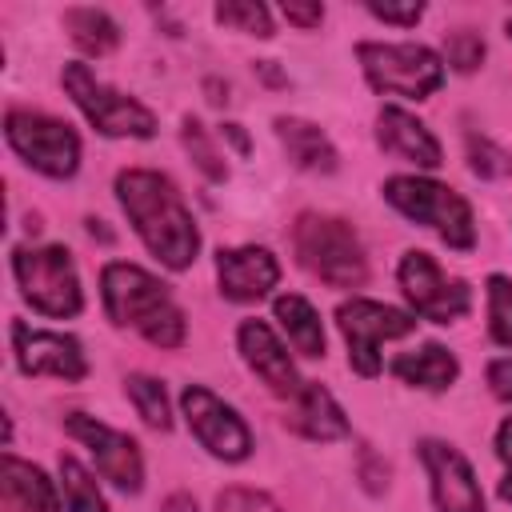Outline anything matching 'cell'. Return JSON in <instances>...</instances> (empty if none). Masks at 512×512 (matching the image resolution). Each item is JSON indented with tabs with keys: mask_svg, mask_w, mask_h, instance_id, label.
I'll use <instances>...</instances> for the list:
<instances>
[{
	"mask_svg": "<svg viewBox=\"0 0 512 512\" xmlns=\"http://www.w3.org/2000/svg\"><path fill=\"white\" fill-rule=\"evenodd\" d=\"M116 196L136 228V236L148 244V252L168 264L172 272L188 268L200 252V232L192 212L184 208L176 184L164 172L152 168H124L116 176Z\"/></svg>",
	"mask_w": 512,
	"mask_h": 512,
	"instance_id": "1",
	"label": "cell"
},
{
	"mask_svg": "<svg viewBox=\"0 0 512 512\" xmlns=\"http://www.w3.org/2000/svg\"><path fill=\"white\" fill-rule=\"evenodd\" d=\"M100 296L112 324L140 332L156 348H180L184 344V312L172 304L168 284H160L152 272L112 260L100 272Z\"/></svg>",
	"mask_w": 512,
	"mask_h": 512,
	"instance_id": "2",
	"label": "cell"
},
{
	"mask_svg": "<svg viewBox=\"0 0 512 512\" xmlns=\"http://www.w3.org/2000/svg\"><path fill=\"white\" fill-rule=\"evenodd\" d=\"M292 252L328 288H360L368 280V256L348 220L324 212H300L292 224Z\"/></svg>",
	"mask_w": 512,
	"mask_h": 512,
	"instance_id": "3",
	"label": "cell"
},
{
	"mask_svg": "<svg viewBox=\"0 0 512 512\" xmlns=\"http://www.w3.org/2000/svg\"><path fill=\"white\" fill-rule=\"evenodd\" d=\"M384 200L392 208H400L408 220L416 224H428L448 248L456 252H468L476 244V224H472V208L468 200L448 188V184H436L428 176H388L384 180Z\"/></svg>",
	"mask_w": 512,
	"mask_h": 512,
	"instance_id": "4",
	"label": "cell"
},
{
	"mask_svg": "<svg viewBox=\"0 0 512 512\" xmlns=\"http://www.w3.org/2000/svg\"><path fill=\"white\" fill-rule=\"evenodd\" d=\"M356 60L368 76V84L384 96H408L428 100L444 84V64L428 44H380L364 40L356 44Z\"/></svg>",
	"mask_w": 512,
	"mask_h": 512,
	"instance_id": "5",
	"label": "cell"
},
{
	"mask_svg": "<svg viewBox=\"0 0 512 512\" xmlns=\"http://www.w3.org/2000/svg\"><path fill=\"white\" fill-rule=\"evenodd\" d=\"M12 272H16V284H20L24 300L36 312L64 320V316H76L84 308L76 264H72V252L68 248H60V244H48V248H16L12 252Z\"/></svg>",
	"mask_w": 512,
	"mask_h": 512,
	"instance_id": "6",
	"label": "cell"
},
{
	"mask_svg": "<svg viewBox=\"0 0 512 512\" xmlns=\"http://www.w3.org/2000/svg\"><path fill=\"white\" fill-rule=\"evenodd\" d=\"M4 136L28 168H36L52 180H64L80 168V136L56 116L12 108L4 116Z\"/></svg>",
	"mask_w": 512,
	"mask_h": 512,
	"instance_id": "7",
	"label": "cell"
},
{
	"mask_svg": "<svg viewBox=\"0 0 512 512\" xmlns=\"http://www.w3.org/2000/svg\"><path fill=\"white\" fill-rule=\"evenodd\" d=\"M60 80H64L68 96L76 100V108L88 116V124L96 132H104V136H136V140H148L156 132V116L140 100H132V96L108 88L104 80H96L88 72V64H64Z\"/></svg>",
	"mask_w": 512,
	"mask_h": 512,
	"instance_id": "8",
	"label": "cell"
},
{
	"mask_svg": "<svg viewBox=\"0 0 512 512\" xmlns=\"http://www.w3.org/2000/svg\"><path fill=\"white\" fill-rule=\"evenodd\" d=\"M396 280H400V292L404 300L412 304L416 316L432 320V324H452L460 316H468L472 308V292L464 280L448 276L428 252L412 248L400 256V268H396Z\"/></svg>",
	"mask_w": 512,
	"mask_h": 512,
	"instance_id": "9",
	"label": "cell"
},
{
	"mask_svg": "<svg viewBox=\"0 0 512 512\" xmlns=\"http://www.w3.org/2000/svg\"><path fill=\"white\" fill-rule=\"evenodd\" d=\"M336 324L348 340V364L356 376L372 380L380 372V344L384 340H400L416 328V320L400 308H388V304H376V300H344L336 308Z\"/></svg>",
	"mask_w": 512,
	"mask_h": 512,
	"instance_id": "10",
	"label": "cell"
},
{
	"mask_svg": "<svg viewBox=\"0 0 512 512\" xmlns=\"http://www.w3.org/2000/svg\"><path fill=\"white\" fill-rule=\"evenodd\" d=\"M180 408L188 416V428L192 436L220 460L236 464V460H248L252 452V432L248 424L236 416V408H228L216 392H208L204 384H188L180 392Z\"/></svg>",
	"mask_w": 512,
	"mask_h": 512,
	"instance_id": "11",
	"label": "cell"
},
{
	"mask_svg": "<svg viewBox=\"0 0 512 512\" xmlns=\"http://www.w3.org/2000/svg\"><path fill=\"white\" fill-rule=\"evenodd\" d=\"M64 432L76 436L92 456H96V468L104 480H112L116 488L124 492H140L144 484V460H140V444L108 424H100L96 416H84V412H72L64 420Z\"/></svg>",
	"mask_w": 512,
	"mask_h": 512,
	"instance_id": "12",
	"label": "cell"
},
{
	"mask_svg": "<svg viewBox=\"0 0 512 512\" xmlns=\"http://www.w3.org/2000/svg\"><path fill=\"white\" fill-rule=\"evenodd\" d=\"M12 348L24 376H56V380L88 376V360L80 344L64 332H44V328H28L24 320H12Z\"/></svg>",
	"mask_w": 512,
	"mask_h": 512,
	"instance_id": "13",
	"label": "cell"
},
{
	"mask_svg": "<svg viewBox=\"0 0 512 512\" xmlns=\"http://www.w3.org/2000/svg\"><path fill=\"white\" fill-rule=\"evenodd\" d=\"M420 460L432 480V504L440 512H484V492L460 448L444 440H420Z\"/></svg>",
	"mask_w": 512,
	"mask_h": 512,
	"instance_id": "14",
	"label": "cell"
},
{
	"mask_svg": "<svg viewBox=\"0 0 512 512\" xmlns=\"http://www.w3.org/2000/svg\"><path fill=\"white\" fill-rule=\"evenodd\" d=\"M216 280H220V296L232 304H252L260 296H268L280 280V264L268 248H220L216 256Z\"/></svg>",
	"mask_w": 512,
	"mask_h": 512,
	"instance_id": "15",
	"label": "cell"
},
{
	"mask_svg": "<svg viewBox=\"0 0 512 512\" xmlns=\"http://www.w3.org/2000/svg\"><path fill=\"white\" fill-rule=\"evenodd\" d=\"M236 340H240L244 364L268 384V392H276V396H284V400H296V396H300L304 380L296 376V368H292L284 344L276 340V332H272L264 320H244L240 332H236Z\"/></svg>",
	"mask_w": 512,
	"mask_h": 512,
	"instance_id": "16",
	"label": "cell"
},
{
	"mask_svg": "<svg viewBox=\"0 0 512 512\" xmlns=\"http://www.w3.org/2000/svg\"><path fill=\"white\" fill-rule=\"evenodd\" d=\"M376 140H380L384 152H392V156H400V160H408V164H416V168H436V164H444L440 140H436L412 112H404V108H396V104L380 108V116H376Z\"/></svg>",
	"mask_w": 512,
	"mask_h": 512,
	"instance_id": "17",
	"label": "cell"
},
{
	"mask_svg": "<svg viewBox=\"0 0 512 512\" xmlns=\"http://www.w3.org/2000/svg\"><path fill=\"white\" fill-rule=\"evenodd\" d=\"M0 500H4V512H64L52 480L36 464L12 452L0 456Z\"/></svg>",
	"mask_w": 512,
	"mask_h": 512,
	"instance_id": "18",
	"label": "cell"
},
{
	"mask_svg": "<svg viewBox=\"0 0 512 512\" xmlns=\"http://www.w3.org/2000/svg\"><path fill=\"white\" fill-rule=\"evenodd\" d=\"M284 424L308 440H340L348 436V416L340 412V404L332 400V392L316 380H304L300 396L292 400V412L284 416Z\"/></svg>",
	"mask_w": 512,
	"mask_h": 512,
	"instance_id": "19",
	"label": "cell"
},
{
	"mask_svg": "<svg viewBox=\"0 0 512 512\" xmlns=\"http://www.w3.org/2000/svg\"><path fill=\"white\" fill-rule=\"evenodd\" d=\"M276 136L300 172H324V176L336 172V148L324 136V128H316L300 116H276Z\"/></svg>",
	"mask_w": 512,
	"mask_h": 512,
	"instance_id": "20",
	"label": "cell"
},
{
	"mask_svg": "<svg viewBox=\"0 0 512 512\" xmlns=\"http://www.w3.org/2000/svg\"><path fill=\"white\" fill-rule=\"evenodd\" d=\"M392 376L404 380V384H412V388L440 392V388H448L460 376V364H456V356L444 344H424L420 352L396 356L392 360Z\"/></svg>",
	"mask_w": 512,
	"mask_h": 512,
	"instance_id": "21",
	"label": "cell"
},
{
	"mask_svg": "<svg viewBox=\"0 0 512 512\" xmlns=\"http://www.w3.org/2000/svg\"><path fill=\"white\" fill-rule=\"evenodd\" d=\"M272 312H276L280 328L288 332V340H292V348H296L300 356H324V324H320L316 308H312L304 296L284 292V296H276Z\"/></svg>",
	"mask_w": 512,
	"mask_h": 512,
	"instance_id": "22",
	"label": "cell"
},
{
	"mask_svg": "<svg viewBox=\"0 0 512 512\" xmlns=\"http://www.w3.org/2000/svg\"><path fill=\"white\" fill-rule=\"evenodd\" d=\"M64 28L72 36V44L84 52V56H108L116 44H120V28L108 12L100 8H68L64 12Z\"/></svg>",
	"mask_w": 512,
	"mask_h": 512,
	"instance_id": "23",
	"label": "cell"
},
{
	"mask_svg": "<svg viewBox=\"0 0 512 512\" xmlns=\"http://www.w3.org/2000/svg\"><path fill=\"white\" fill-rule=\"evenodd\" d=\"M60 484H64V500H68V512H108L92 472L72 460V456H60Z\"/></svg>",
	"mask_w": 512,
	"mask_h": 512,
	"instance_id": "24",
	"label": "cell"
},
{
	"mask_svg": "<svg viewBox=\"0 0 512 512\" xmlns=\"http://www.w3.org/2000/svg\"><path fill=\"white\" fill-rule=\"evenodd\" d=\"M124 388H128L136 412L144 416V424H152V428H160V432L172 428V412H168V396H164V384H160V380L136 372V376L124 380Z\"/></svg>",
	"mask_w": 512,
	"mask_h": 512,
	"instance_id": "25",
	"label": "cell"
},
{
	"mask_svg": "<svg viewBox=\"0 0 512 512\" xmlns=\"http://www.w3.org/2000/svg\"><path fill=\"white\" fill-rule=\"evenodd\" d=\"M180 140H184V148H188L192 164H196V168H200L208 180H216V184H224V180H228V164H224V156L216 152V144L208 140V132H204V124H200V120L184 116Z\"/></svg>",
	"mask_w": 512,
	"mask_h": 512,
	"instance_id": "26",
	"label": "cell"
},
{
	"mask_svg": "<svg viewBox=\"0 0 512 512\" xmlns=\"http://www.w3.org/2000/svg\"><path fill=\"white\" fill-rule=\"evenodd\" d=\"M216 20H220L224 28H236V32L260 36V40L272 36V16H268V8L256 4V0H228V4H216Z\"/></svg>",
	"mask_w": 512,
	"mask_h": 512,
	"instance_id": "27",
	"label": "cell"
},
{
	"mask_svg": "<svg viewBox=\"0 0 512 512\" xmlns=\"http://www.w3.org/2000/svg\"><path fill=\"white\" fill-rule=\"evenodd\" d=\"M488 332L496 344L512 348V280L508 276H488Z\"/></svg>",
	"mask_w": 512,
	"mask_h": 512,
	"instance_id": "28",
	"label": "cell"
},
{
	"mask_svg": "<svg viewBox=\"0 0 512 512\" xmlns=\"http://www.w3.org/2000/svg\"><path fill=\"white\" fill-rule=\"evenodd\" d=\"M468 168L484 180H500V176H512V156L488 136H468Z\"/></svg>",
	"mask_w": 512,
	"mask_h": 512,
	"instance_id": "29",
	"label": "cell"
},
{
	"mask_svg": "<svg viewBox=\"0 0 512 512\" xmlns=\"http://www.w3.org/2000/svg\"><path fill=\"white\" fill-rule=\"evenodd\" d=\"M444 56L456 72H476L484 60V40L476 32H452L444 36Z\"/></svg>",
	"mask_w": 512,
	"mask_h": 512,
	"instance_id": "30",
	"label": "cell"
},
{
	"mask_svg": "<svg viewBox=\"0 0 512 512\" xmlns=\"http://www.w3.org/2000/svg\"><path fill=\"white\" fill-rule=\"evenodd\" d=\"M216 512H284L268 492H256V488H224L216 496Z\"/></svg>",
	"mask_w": 512,
	"mask_h": 512,
	"instance_id": "31",
	"label": "cell"
},
{
	"mask_svg": "<svg viewBox=\"0 0 512 512\" xmlns=\"http://www.w3.org/2000/svg\"><path fill=\"white\" fill-rule=\"evenodd\" d=\"M368 12L384 24H400V28H412L420 16H424V4H368Z\"/></svg>",
	"mask_w": 512,
	"mask_h": 512,
	"instance_id": "32",
	"label": "cell"
},
{
	"mask_svg": "<svg viewBox=\"0 0 512 512\" xmlns=\"http://www.w3.org/2000/svg\"><path fill=\"white\" fill-rule=\"evenodd\" d=\"M496 456L508 464V476L500 480V500L512 504V420H504V424L496 428Z\"/></svg>",
	"mask_w": 512,
	"mask_h": 512,
	"instance_id": "33",
	"label": "cell"
},
{
	"mask_svg": "<svg viewBox=\"0 0 512 512\" xmlns=\"http://www.w3.org/2000/svg\"><path fill=\"white\" fill-rule=\"evenodd\" d=\"M280 12H284L288 24H296V28H304V32H308V28H320V20H324V8H320V4H296V0H284Z\"/></svg>",
	"mask_w": 512,
	"mask_h": 512,
	"instance_id": "34",
	"label": "cell"
},
{
	"mask_svg": "<svg viewBox=\"0 0 512 512\" xmlns=\"http://www.w3.org/2000/svg\"><path fill=\"white\" fill-rule=\"evenodd\" d=\"M360 480H364L368 492H380L388 484V464H380L368 448H360Z\"/></svg>",
	"mask_w": 512,
	"mask_h": 512,
	"instance_id": "35",
	"label": "cell"
},
{
	"mask_svg": "<svg viewBox=\"0 0 512 512\" xmlns=\"http://www.w3.org/2000/svg\"><path fill=\"white\" fill-rule=\"evenodd\" d=\"M488 384H492V392L500 400L512 404V360H492L488 364Z\"/></svg>",
	"mask_w": 512,
	"mask_h": 512,
	"instance_id": "36",
	"label": "cell"
},
{
	"mask_svg": "<svg viewBox=\"0 0 512 512\" xmlns=\"http://www.w3.org/2000/svg\"><path fill=\"white\" fill-rule=\"evenodd\" d=\"M160 512H196V500H192L188 492H172V496L160 504Z\"/></svg>",
	"mask_w": 512,
	"mask_h": 512,
	"instance_id": "37",
	"label": "cell"
},
{
	"mask_svg": "<svg viewBox=\"0 0 512 512\" xmlns=\"http://www.w3.org/2000/svg\"><path fill=\"white\" fill-rule=\"evenodd\" d=\"M220 132H224V136L236 144V152H240V156H248V148H252V144H248V136H244V128H240V124H224Z\"/></svg>",
	"mask_w": 512,
	"mask_h": 512,
	"instance_id": "38",
	"label": "cell"
},
{
	"mask_svg": "<svg viewBox=\"0 0 512 512\" xmlns=\"http://www.w3.org/2000/svg\"><path fill=\"white\" fill-rule=\"evenodd\" d=\"M204 92H208L212 104H228V84H220V80H204Z\"/></svg>",
	"mask_w": 512,
	"mask_h": 512,
	"instance_id": "39",
	"label": "cell"
},
{
	"mask_svg": "<svg viewBox=\"0 0 512 512\" xmlns=\"http://www.w3.org/2000/svg\"><path fill=\"white\" fill-rule=\"evenodd\" d=\"M256 72H260V76H264L268 84H288V80H284V76H280V72L272 68V60H256Z\"/></svg>",
	"mask_w": 512,
	"mask_h": 512,
	"instance_id": "40",
	"label": "cell"
},
{
	"mask_svg": "<svg viewBox=\"0 0 512 512\" xmlns=\"http://www.w3.org/2000/svg\"><path fill=\"white\" fill-rule=\"evenodd\" d=\"M504 28H508V40H512V16H508V24H504Z\"/></svg>",
	"mask_w": 512,
	"mask_h": 512,
	"instance_id": "41",
	"label": "cell"
}]
</instances>
